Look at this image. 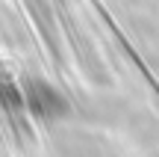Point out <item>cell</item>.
I'll use <instances>...</instances> for the list:
<instances>
[{"mask_svg": "<svg viewBox=\"0 0 159 157\" xmlns=\"http://www.w3.org/2000/svg\"><path fill=\"white\" fill-rule=\"evenodd\" d=\"M24 95H27V104L33 107V113L41 116V119H56V116H65V113H68L65 98L44 80H30L27 89H24Z\"/></svg>", "mask_w": 159, "mask_h": 157, "instance_id": "1", "label": "cell"}]
</instances>
